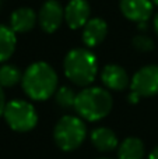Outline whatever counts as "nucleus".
Returning a JSON list of instances; mask_svg holds the SVG:
<instances>
[{
  "instance_id": "obj_7",
  "label": "nucleus",
  "mask_w": 158,
  "mask_h": 159,
  "mask_svg": "<svg viewBox=\"0 0 158 159\" xmlns=\"http://www.w3.org/2000/svg\"><path fill=\"white\" fill-rule=\"evenodd\" d=\"M64 21V8L58 0H46L38 11V25L46 34H53Z\"/></svg>"
},
{
  "instance_id": "obj_17",
  "label": "nucleus",
  "mask_w": 158,
  "mask_h": 159,
  "mask_svg": "<svg viewBox=\"0 0 158 159\" xmlns=\"http://www.w3.org/2000/svg\"><path fill=\"white\" fill-rule=\"evenodd\" d=\"M53 96H55L56 105L60 106L62 109H74L77 93L74 92V89L72 87H66V85L59 87Z\"/></svg>"
},
{
  "instance_id": "obj_22",
  "label": "nucleus",
  "mask_w": 158,
  "mask_h": 159,
  "mask_svg": "<svg viewBox=\"0 0 158 159\" xmlns=\"http://www.w3.org/2000/svg\"><path fill=\"white\" fill-rule=\"evenodd\" d=\"M147 159H158V145L154 147V148L151 149V152L148 154V158Z\"/></svg>"
},
{
  "instance_id": "obj_16",
  "label": "nucleus",
  "mask_w": 158,
  "mask_h": 159,
  "mask_svg": "<svg viewBox=\"0 0 158 159\" xmlns=\"http://www.w3.org/2000/svg\"><path fill=\"white\" fill-rule=\"evenodd\" d=\"M22 73L16 64H3L0 66V85L3 88H11L21 82Z\"/></svg>"
},
{
  "instance_id": "obj_19",
  "label": "nucleus",
  "mask_w": 158,
  "mask_h": 159,
  "mask_svg": "<svg viewBox=\"0 0 158 159\" xmlns=\"http://www.w3.org/2000/svg\"><path fill=\"white\" fill-rule=\"evenodd\" d=\"M6 95H4V91H3V87L0 85V117L3 116L4 113V107H6Z\"/></svg>"
},
{
  "instance_id": "obj_14",
  "label": "nucleus",
  "mask_w": 158,
  "mask_h": 159,
  "mask_svg": "<svg viewBox=\"0 0 158 159\" xmlns=\"http://www.w3.org/2000/svg\"><path fill=\"white\" fill-rule=\"evenodd\" d=\"M144 154V143L137 137L125 138L118 147V159H143Z\"/></svg>"
},
{
  "instance_id": "obj_12",
  "label": "nucleus",
  "mask_w": 158,
  "mask_h": 159,
  "mask_svg": "<svg viewBox=\"0 0 158 159\" xmlns=\"http://www.w3.org/2000/svg\"><path fill=\"white\" fill-rule=\"evenodd\" d=\"M38 24V13L31 7H20L10 16V27L16 34H27Z\"/></svg>"
},
{
  "instance_id": "obj_9",
  "label": "nucleus",
  "mask_w": 158,
  "mask_h": 159,
  "mask_svg": "<svg viewBox=\"0 0 158 159\" xmlns=\"http://www.w3.org/2000/svg\"><path fill=\"white\" fill-rule=\"evenodd\" d=\"M91 16L88 0H70L64 7V21L72 30L83 28Z\"/></svg>"
},
{
  "instance_id": "obj_4",
  "label": "nucleus",
  "mask_w": 158,
  "mask_h": 159,
  "mask_svg": "<svg viewBox=\"0 0 158 159\" xmlns=\"http://www.w3.org/2000/svg\"><path fill=\"white\" fill-rule=\"evenodd\" d=\"M87 124L80 116L66 115L59 119L53 129V140L59 149L72 152L78 149L87 138Z\"/></svg>"
},
{
  "instance_id": "obj_8",
  "label": "nucleus",
  "mask_w": 158,
  "mask_h": 159,
  "mask_svg": "<svg viewBox=\"0 0 158 159\" xmlns=\"http://www.w3.org/2000/svg\"><path fill=\"white\" fill-rule=\"evenodd\" d=\"M119 8L122 14L133 22H147L154 13V4L151 0H120Z\"/></svg>"
},
{
  "instance_id": "obj_3",
  "label": "nucleus",
  "mask_w": 158,
  "mask_h": 159,
  "mask_svg": "<svg viewBox=\"0 0 158 159\" xmlns=\"http://www.w3.org/2000/svg\"><path fill=\"white\" fill-rule=\"evenodd\" d=\"M114 107V98L106 88L86 87L77 93L74 110L83 120L100 121L105 119Z\"/></svg>"
},
{
  "instance_id": "obj_20",
  "label": "nucleus",
  "mask_w": 158,
  "mask_h": 159,
  "mask_svg": "<svg viewBox=\"0 0 158 159\" xmlns=\"http://www.w3.org/2000/svg\"><path fill=\"white\" fill-rule=\"evenodd\" d=\"M140 99H142V98H140V96L137 95V93L132 92V91H130V93H129V95H128V101L130 102V103H139V102H140Z\"/></svg>"
},
{
  "instance_id": "obj_11",
  "label": "nucleus",
  "mask_w": 158,
  "mask_h": 159,
  "mask_svg": "<svg viewBox=\"0 0 158 159\" xmlns=\"http://www.w3.org/2000/svg\"><path fill=\"white\" fill-rule=\"evenodd\" d=\"M106 35H108V24L104 18L95 17V18H90L88 22L83 27V43L86 48L92 49L97 48L100 43L105 41Z\"/></svg>"
},
{
  "instance_id": "obj_13",
  "label": "nucleus",
  "mask_w": 158,
  "mask_h": 159,
  "mask_svg": "<svg viewBox=\"0 0 158 159\" xmlns=\"http://www.w3.org/2000/svg\"><path fill=\"white\" fill-rule=\"evenodd\" d=\"M91 144L100 152H111L119 147V140L114 130L108 127H97L90 134Z\"/></svg>"
},
{
  "instance_id": "obj_21",
  "label": "nucleus",
  "mask_w": 158,
  "mask_h": 159,
  "mask_svg": "<svg viewBox=\"0 0 158 159\" xmlns=\"http://www.w3.org/2000/svg\"><path fill=\"white\" fill-rule=\"evenodd\" d=\"M153 30L156 32V35L158 36V13H156L153 16Z\"/></svg>"
},
{
  "instance_id": "obj_2",
  "label": "nucleus",
  "mask_w": 158,
  "mask_h": 159,
  "mask_svg": "<svg viewBox=\"0 0 158 159\" xmlns=\"http://www.w3.org/2000/svg\"><path fill=\"white\" fill-rule=\"evenodd\" d=\"M63 71L67 80L74 85L90 87L98 75L97 56L88 48H74L64 56Z\"/></svg>"
},
{
  "instance_id": "obj_1",
  "label": "nucleus",
  "mask_w": 158,
  "mask_h": 159,
  "mask_svg": "<svg viewBox=\"0 0 158 159\" xmlns=\"http://www.w3.org/2000/svg\"><path fill=\"white\" fill-rule=\"evenodd\" d=\"M58 73L46 61H35L22 73V89L31 101L42 102L52 98L58 91Z\"/></svg>"
},
{
  "instance_id": "obj_10",
  "label": "nucleus",
  "mask_w": 158,
  "mask_h": 159,
  "mask_svg": "<svg viewBox=\"0 0 158 159\" xmlns=\"http://www.w3.org/2000/svg\"><path fill=\"white\" fill-rule=\"evenodd\" d=\"M129 74L119 64H106L101 71V81L108 91H123L130 87Z\"/></svg>"
},
{
  "instance_id": "obj_5",
  "label": "nucleus",
  "mask_w": 158,
  "mask_h": 159,
  "mask_svg": "<svg viewBox=\"0 0 158 159\" xmlns=\"http://www.w3.org/2000/svg\"><path fill=\"white\" fill-rule=\"evenodd\" d=\"M3 117L7 126L17 133H28L38 124V113L35 106L24 99H13L7 102Z\"/></svg>"
},
{
  "instance_id": "obj_6",
  "label": "nucleus",
  "mask_w": 158,
  "mask_h": 159,
  "mask_svg": "<svg viewBox=\"0 0 158 159\" xmlns=\"http://www.w3.org/2000/svg\"><path fill=\"white\" fill-rule=\"evenodd\" d=\"M130 91L140 98L158 95V64H147L137 70L130 80Z\"/></svg>"
},
{
  "instance_id": "obj_23",
  "label": "nucleus",
  "mask_w": 158,
  "mask_h": 159,
  "mask_svg": "<svg viewBox=\"0 0 158 159\" xmlns=\"http://www.w3.org/2000/svg\"><path fill=\"white\" fill-rule=\"evenodd\" d=\"M151 2H153L154 6H157V7H158V0H151Z\"/></svg>"
},
{
  "instance_id": "obj_24",
  "label": "nucleus",
  "mask_w": 158,
  "mask_h": 159,
  "mask_svg": "<svg viewBox=\"0 0 158 159\" xmlns=\"http://www.w3.org/2000/svg\"><path fill=\"white\" fill-rule=\"evenodd\" d=\"M0 7H2V0H0Z\"/></svg>"
},
{
  "instance_id": "obj_18",
  "label": "nucleus",
  "mask_w": 158,
  "mask_h": 159,
  "mask_svg": "<svg viewBox=\"0 0 158 159\" xmlns=\"http://www.w3.org/2000/svg\"><path fill=\"white\" fill-rule=\"evenodd\" d=\"M132 45L136 50L139 52H143V53H147V52H151L154 50V41L151 36L146 35V34H139L136 35L133 39H132Z\"/></svg>"
},
{
  "instance_id": "obj_15",
  "label": "nucleus",
  "mask_w": 158,
  "mask_h": 159,
  "mask_svg": "<svg viewBox=\"0 0 158 159\" xmlns=\"http://www.w3.org/2000/svg\"><path fill=\"white\" fill-rule=\"evenodd\" d=\"M17 46V35L10 25L0 24V63H4L13 56Z\"/></svg>"
}]
</instances>
